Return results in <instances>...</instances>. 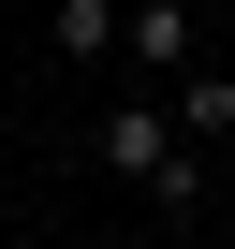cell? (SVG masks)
I'll use <instances>...</instances> for the list:
<instances>
[{
	"instance_id": "cell-1",
	"label": "cell",
	"mask_w": 235,
	"mask_h": 249,
	"mask_svg": "<svg viewBox=\"0 0 235 249\" xmlns=\"http://www.w3.org/2000/svg\"><path fill=\"white\" fill-rule=\"evenodd\" d=\"M88 147H103V176H133V191H147L162 220H191V205H206V161L176 147V117H162V103H118Z\"/></svg>"
},
{
	"instance_id": "cell-2",
	"label": "cell",
	"mask_w": 235,
	"mask_h": 249,
	"mask_svg": "<svg viewBox=\"0 0 235 249\" xmlns=\"http://www.w3.org/2000/svg\"><path fill=\"white\" fill-rule=\"evenodd\" d=\"M118 59L191 73V59H206V15H191V0H118Z\"/></svg>"
},
{
	"instance_id": "cell-3",
	"label": "cell",
	"mask_w": 235,
	"mask_h": 249,
	"mask_svg": "<svg viewBox=\"0 0 235 249\" xmlns=\"http://www.w3.org/2000/svg\"><path fill=\"white\" fill-rule=\"evenodd\" d=\"M162 117H176V147H191V161H206V147H235V59H191Z\"/></svg>"
},
{
	"instance_id": "cell-4",
	"label": "cell",
	"mask_w": 235,
	"mask_h": 249,
	"mask_svg": "<svg viewBox=\"0 0 235 249\" xmlns=\"http://www.w3.org/2000/svg\"><path fill=\"white\" fill-rule=\"evenodd\" d=\"M44 44L59 59H118V0H44Z\"/></svg>"
}]
</instances>
